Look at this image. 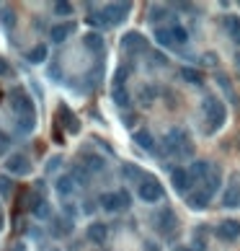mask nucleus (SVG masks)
I'll return each instance as SVG.
<instances>
[{"label": "nucleus", "mask_w": 240, "mask_h": 251, "mask_svg": "<svg viewBox=\"0 0 240 251\" xmlns=\"http://www.w3.org/2000/svg\"><path fill=\"white\" fill-rule=\"evenodd\" d=\"M11 104H13V112L18 114V130L21 132H31L34 124H36V112H34V104L29 93L23 88H13L11 91Z\"/></svg>", "instance_id": "obj_1"}, {"label": "nucleus", "mask_w": 240, "mask_h": 251, "mask_svg": "<svg viewBox=\"0 0 240 251\" xmlns=\"http://www.w3.org/2000/svg\"><path fill=\"white\" fill-rule=\"evenodd\" d=\"M67 233H72V223L70 218H62L54 223V236H67Z\"/></svg>", "instance_id": "obj_27"}, {"label": "nucleus", "mask_w": 240, "mask_h": 251, "mask_svg": "<svg viewBox=\"0 0 240 251\" xmlns=\"http://www.w3.org/2000/svg\"><path fill=\"white\" fill-rule=\"evenodd\" d=\"M26 60H29L31 65H39V62H44V60H47V47H44V44H36L29 55H26Z\"/></svg>", "instance_id": "obj_22"}, {"label": "nucleus", "mask_w": 240, "mask_h": 251, "mask_svg": "<svg viewBox=\"0 0 240 251\" xmlns=\"http://www.w3.org/2000/svg\"><path fill=\"white\" fill-rule=\"evenodd\" d=\"M104 166H106V160L101 158V156H86L83 158V166L80 168H86V174H98V171H104Z\"/></svg>", "instance_id": "obj_15"}, {"label": "nucleus", "mask_w": 240, "mask_h": 251, "mask_svg": "<svg viewBox=\"0 0 240 251\" xmlns=\"http://www.w3.org/2000/svg\"><path fill=\"white\" fill-rule=\"evenodd\" d=\"M173 251H189L186 246H178V249H173Z\"/></svg>", "instance_id": "obj_44"}, {"label": "nucleus", "mask_w": 240, "mask_h": 251, "mask_svg": "<svg viewBox=\"0 0 240 251\" xmlns=\"http://www.w3.org/2000/svg\"><path fill=\"white\" fill-rule=\"evenodd\" d=\"M0 98H3V93H0Z\"/></svg>", "instance_id": "obj_46"}, {"label": "nucleus", "mask_w": 240, "mask_h": 251, "mask_svg": "<svg viewBox=\"0 0 240 251\" xmlns=\"http://www.w3.org/2000/svg\"><path fill=\"white\" fill-rule=\"evenodd\" d=\"M86 236L90 244H106V236H109V228L104 226V223H90L88 230H86Z\"/></svg>", "instance_id": "obj_12"}, {"label": "nucleus", "mask_w": 240, "mask_h": 251, "mask_svg": "<svg viewBox=\"0 0 240 251\" xmlns=\"http://www.w3.org/2000/svg\"><path fill=\"white\" fill-rule=\"evenodd\" d=\"M204 62H207V65H217V55H215V52H209V55H204Z\"/></svg>", "instance_id": "obj_40"}, {"label": "nucleus", "mask_w": 240, "mask_h": 251, "mask_svg": "<svg viewBox=\"0 0 240 251\" xmlns=\"http://www.w3.org/2000/svg\"><path fill=\"white\" fill-rule=\"evenodd\" d=\"M83 44L93 52V55H104V49H106V42H104V34H98V31H88V34H83Z\"/></svg>", "instance_id": "obj_11"}, {"label": "nucleus", "mask_w": 240, "mask_h": 251, "mask_svg": "<svg viewBox=\"0 0 240 251\" xmlns=\"http://www.w3.org/2000/svg\"><path fill=\"white\" fill-rule=\"evenodd\" d=\"M31 210H34L36 218H49V205H47V200H36V202L31 205Z\"/></svg>", "instance_id": "obj_29"}, {"label": "nucleus", "mask_w": 240, "mask_h": 251, "mask_svg": "<svg viewBox=\"0 0 240 251\" xmlns=\"http://www.w3.org/2000/svg\"><path fill=\"white\" fill-rule=\"evenodd\" d=\"M8 142H11V140H8V135H5V132H0V150H5Z\"/></svg>", "instance_id": "obj_41"}, {"label": "nucleus", "mask_w": 240, "mask_h": 251, "mask_svg": "<svg viewBox=\"0 0 240 251\" xmlns=\"http://www.w3.org/2000/svg\"><path fill=\"white\" fill-rule=\"evenodd\" d=\"M134 119H137L134 114H127V116H124V124H127V127H132V124H134Z\"/></svg>", "instance_id": "obj_42"}, {"label": "nucleus", "mask_w": 240, "mask_h": 251, "mask_svg": "<svg viewBox=\"0 0 240 251\" xmlns=\"http://www.w3.org/2000/svg\"><path fill=\"white\" fill-rule=\"evenodd\" d=\"M116 197H119V210H122V207L127 210L129 205H132V202H129V200H132V197H129V192H124V189H122V192H116Z\"/></svg>", "instance_id": "obj_36"}, {"label": "nucleus", "mask_w": 240, "mask_h": 251, "mask_svg": "<svg viewBox=\"0 0 240 251\" xmlns=\"http://www.w3.org/2000/svg\"><path fill=\"white\" fill-rule=\"evenodd\" d=\"M165 153L171 156H178V158H191L194 156V145L189 142V132L186 130H171L168 135H165Z\"/></svg>", "instance_id": "obj_2"}, {"label": "nucleus", "mask_w": 240, "mask_h": 251, "mask_svg": "<svg viewBox=\"0 0 240 251\" xmlns=\"http://www.w3.org/2000/svg\"><path fill=\"white\" fill-rule=\"evenodd\" d=\"M54 189H57V194L67 197V194H72L75 184H72V179H70V176H60V179H57V184H54Z\"/></svg>", "instance_id": "obj_23"}, {"label": "nucleus", "mask_w": 240, "mask_h": 251, "mask_svg": "<svg viewBox=\"0 0 240 251\" xmlns=\"http://www.w3.org/2000/svg\"><path fill=\"white\" fill-rule=\"evenodd\" d=\"M134 140H137V145H140V148H145V150H153V148H155V140H153V135H150L147 130L134 132Z\"/></svg>", "instance_id": "obj_24"}, {"label": "nucleus", "mask_w": 240, "mask_h": 251, "mask_svg": "<svg viewBox=\"0 0 240 251\" xmlns=\"http://www.w3.org/2000/svg\"><path fill=\"white\" fill-rule=\"evenodd\" d=\"M171 39H173V44H183V42L189 39V31L176 23V26H171Z\"/></svg>", "instance_id": "obj_26"}, {"label": "nucleus", "mask_w": 240, "mask_h": 251, "mask_svg": "<svg viewBox=\"0 0 240 251\" xmlns=\"http://www.w3.org/2000/svg\"><path fill=\"white\" fill-rule=\"evenodd\" d=\"M0 23H3L5 29H13L16 26V11L13 8H8V5L0 8Z\"/></svg>", "instance_id": "obj_25"}, {"label": "nucleus", "mask_w": 240, "mask_h": 251, "mask_svg": "<svg viewBox=\"0 0 240 251\" xmlns=\"http://www.w3.org/2000/svg\"><path fill=\"white\" fill-rule=\"evenodd\" d=\"M222 205H225V207H238V205H240V192H238V186L235 184H230L227 186V192H225V197H222Z\"/></svg>", "instance_id": "obj_21"}, {"label": "nucleus", "mask_w": 240, "mask_h": 251, "mask_svg": "<svg viewBox=\"0 0 240 251\" xmlns=\"http://www.w3.org/2000/svg\"><path fill=\"white\" fill-rule=\"evenodd\" d=\"M65 212H67V215H75V207H72V205L67 202V205H65Z\"/></svg>", "instance_id": "obj_43"}, {"label": "nucleus", "mask_w": 240, "mask_h": 251, "mask_svg": "<svg viewBox=\"0 0 240 251\" xmlns=\"http://www.w3.org/2000/svg\"><path fill=\"white\" fill-rule=\"evenodd\" d=\"M54 13H57V16H70L72 13V3H67V0L54 3Z\"/></svg>", "instance_id": "obj_32"}, {"label": "nucleus", "mask_w": 240, "mask_h": 251, "mask_svg": "<svg viewBox=\"0 0 240 251\" xmlns=\"http://www.w3.org/2000/svg\"><path fill=\"white\" fill-rule=\"evenodd\" d=\"M158 228L163 230V233H168V230H173V226H176V215H173V210H163L160 215H158Z\"/></svg>", "instance_id": "obj_19"}, {"label": "nucleus", "mask_w": 240, "mask_h": 251, "mask_svg": "<svg viewBox=\"0 0 240 251\" xmlns=\"http://www.w3.org/2000/svg\"><path fill=\"white\" fill-rule=\"evenodd\" d=\"M155 39H158V44H163V47H173L171 29H158V31H155Z\"/></svg>", "instance_id": "obj_30"}, {"label": "nucleus", "mask_w": 240, "mask_h": 251, "mask_svg": "<svg viewBox=\"0 0 240 251\" xmlns=\"http://www.w3.org/2000/svg\"><path fill=\"white\" fill-rule=\"evenodd\" d=\"M5 171L16 174V176H26V174H31V163L23 156H11L5 160Z\"/></svg>", "instance_id": "obj_7"}, {"label": "nucleus", "mask_w": 240, "mask_h": 251, "mask_svg": "<svg viewBox=\"0 0 240 251\" xmlns=\"http://www.w3.org/2000/svg\"><path fill=\"white\" fill-rule=\"evenodd\" d=\"M209 200H212V197H209L204 189H199V192H189V207H191V210H207Z\"/></svg>", "instance_id": "obj_13"}, {"label": "nucleus", "mask_w": 240, "mask_h": 251, "mask_svg": "<svg viewBox=\"0 0 240 251\" xmlns=\"http://www.w3.org/2000/svg\"><path fill=\"white\" fill-rule=\"evenodd\" d=\"M181 75H183V80H189V83H201V73L194 68H183Z\"/></svg>", "instance_id": "obj_31"}, {"label": "nucleus", "mask_w": 240, "mask_h": 251, "mask_svg": "<svg viewBox=\"0 0 240 251\" xmlns=\"http://www.w3.org/2000/svg\"><path fill=\"white\" fill-rule=\"evenodd\" d=\"M122 49L124 52H140V49H145V37L140 31H127L122 37Z\"/></svg>", "instance_id": "obj_10"}, {"label": "nucleus", "mask_w": 240, "mask_h": 251, "mask_svg": "<svg viewBox=\"0 0 240 251\" xmlns=\"http://www.w3.org/2000/svg\"><path fill=\"white\" fill-rule=\"evenodd\" d=\"M207 246H204V241L201 238H196V241H191V246H189V251H204Z\"/></svg>", "instance_id": "obj_38"}, {"label": "nucleus", "mask_w": 240, "mask_h": 251, "mask_svg": "<svg viewBox=\"0 0 240 251\" xmlns=\"http://www.w3.org/2000/svg\"><path fill=\"white\" fill-rule=\"evenodd\" d=\"M217 236L222 238V241H238L240 238V223L238 220H222L217 226Z\"/></svg>", "instance_id": "obj_8"}, {"label": "nucleus", "mask_w": 240, "mask_h": 251, "mask_svg": "<svg viewBox=\"0 0 240 251\" xmlns=\"http://www.w3.org/2000/svg\"><path fill=\"white\" fill-rule=\"evenodd\" d=\"M173 186H176V192L186 194V192H194V176L189 174V168H173Z\"/></svg>", "instance_id": "obj_5"}, {"label": "nucleus", "mask_w": 240, "mask_h": 251, "mask_svg": "<svg viewBox=\"0 0 240 251\" xmlns=\"http://www.w3.org/2000/svg\"><path fill=\"white\" fill-rule=\"evenodd\" d=\"M140 96H142V101H153V96H155V88H153V86L142 88V91H140Z\"/></svg>", "instance_id": "obj_37"}, {"label": "nucleus", "mask_w": 240, "mask_h": 251, "mask_svg": "<svg viewBox=\"0 0 240 251\" xmlns=\"http://www.w3.org/2000/svg\"><path fill=\"white\" fill-rule=\"evenodd\" d=\"M209 171H212V166L207 163V160H194L191 168H189V174L194 176V182H196V179H207Z\"/></svg>", "instance_id": "obj_17"}, {"label": "nucleus", "mask_w": 240, "mask_h": 251, "mask_svg": "<svg viewBox=\"0 0 240 251\" xmlns=\"http://www.w3.org/2000/svg\"><path fill=\"white\" fill-rule=\"evenodd\" d=\"M204 192L212 197V194H215L217 189H219V182H222V176H219V171H217V168H212V171L207 174V179H204Z\"/></svg>", "instance_id": "obj_16"}, {"label": "nucleus", "mask_w": 240, "mask_h": 251, "mask_svg": "<svg viewBox=\"0 0 240 251\" xmlns=\"http://www.w3.org/2000/svg\"><path fill=\"white\" fill-rule=\"evenodd\" d=\"M204 114H207V132H217L219 127H222V122H225V106L222 101H217V98H207L204 101Z\"/></svg>", "instance_id": "obj_3"}, {"label": "nucleus", "mask_w": 240, "mask_h": 251, "mask_svg": "<svg viewBox=\"0 0 240 251\" xmlns=\"http://www.w3.org/2000/svg\"><path fill=\"white\" fill-rule=\"evenodd\" d=\"M0 75H11V65H8L3 57H0Z\"/></svg>", "instance_id": "obj_39"}, {"label": "nucleus", "mask_w": 240, "mask_h": 251, "mask_svg": "<svg viewBox=\"0 0 240 251\" xmlns=\"http://www.w3.org/2000/svg\"><path fill=\"white\" fill-rule=\"evenodd\" d=\"M225 26H227V34H230V39H233L235 44H240V19H238V16H227Z\"/></svg>", "instance_id": "obj_20"}, {"label": "nucleus", "mask_w": 240, "mask_h": 251, "mask_svg": "<svg viewBox=\"0 0 240 251\" xmlns=\"http://www.w3.org/2000/svg\"><path fill=\"white\" fill-rule=\"evenodd\" d=\"M127 13H129V3H109V5L104 8V16H106L109 26H111V23H119V21H124V19H127Z\"/></svg>", "instance_id": "obj_6"}, {"label": "nucleus", "mask_w": 240, "mask_h": 251, "mask_svg": "<svg viewBox=\"0 0 240 251\" xmlns=\"http://www.w3.org/2000/svg\"><path fill=\"white\" fill-rule=\"evenodd\" d=\"M75 29H78L75 23H60V26H52L49 37H52V42H65L70 34H75Z\"/></svg>", "instance_id": "obj_14"}, {"label": "nucleus", "mask_w": 240, "mask_h": 251, "mask_svg": "<svg viewBox=\"0 0 240 251\" xmlns=\"http://www.w3.org/2000/svg\"><path fill=\"white\" fill-rule=\"evenodd\" d=\"M11 192H13V184H11V179H8V176H0V194H3V197H8Z\"/></svg>", "instance_id": "obj_35"}, {"label": "nucleus", "mask_w": 240, "mask_h": 251, "mask_svg": "<svg viewBox=\"0 0 240 251\" xmlns=\"http://www.w3.org/2000/svg\"><path fill=\"white\" fill-rule=\"evenodd\" d=\"M122 174H124L127 179H132V182H137V179L142 176V174H140V168H137V166H132V163H127V166H122Z\"/></svg>", "instance_id": "obj_33"}, {"label": "nucleus", "mask_w": 240, "mask_h": 251, "mask_svg": "<svg viewBox=\"0 0 240 251\" xmlns=\"http://www.w3.org/2000/svg\"><path fill=\"white\" fill-rule=\"evenodd\" d=\"M72 184H88V174L86 171H83V168L78 166V168H72Z\"/></svg>", "instance_id": "obj_34"}, {"label": "nucleus", "mask_w": 240, "mask_h": 251, "mask_svg": "<svg viewBox=\"0 0 240 251\" xmlns=\"http://www.w3.org/2000/svg\"><path fill=\"white\" fill-rule=\"evenodd\" d=\"M101 207H104L106 212H116L119 210V197H116V192H106V194H101Z\"/></svg>", "instance_id": "obj_18"}, {"label": "nucleus", "mask_w": 240, "mask_h": 251, "mask_svg": "<svg viewBox=\"0 0 240 251\" xmlns=\"http://www.w3.org/2000/svg\"><path fill=\"white\" fill-rule=\"evenodd\" d=\"M140 200L142 202H160L163 200V186L155 182L153 176H147L140 184Z\"/></svg>", "instance_id": "obj_4"}, {"label": "nucleus", "mask_w": 240, "mask_h": 251, "mask_svg": "<svg viewBox=\"0 0 240 251\" xmlns=\"http://www.w3.org/2000/svg\"><path fill=\"white\" fill-rule=\"evenodd\" d=\"M111 96H114V101H116L119 106H129V93H127V88H122V86H114Z\"/></svg>", "instance_id": "obj_28"}, {"label": "nucleus", "mask_w": 240, "mask_h": 251, "mask_svg": "<svg viewBox=\"0 0 240 251\" xmlns=\"http://www.w3.org/2000/svg\"><path fill=\"white\" fill-rule=\"evenodd\" d=\"M57 116H60V122L67 127V132H72V135H78L80 132V122H78V116H75V112L70 109V106H60V112H57Z\"/></svg>", "instance_id": "obj_9"}, {"label": "nucleus", "mask_w": 240, "mask_h": 251, "mask_svg": "<svg viewBox=\"0 0 240 251\" xmlns=\"http://www.w3.org/2000/svg\"><path fill=\"white\" fill-rule=\"evenodd\" d=\"M238 65H240V55H238Z\"/></svg>", "instance_id": "obj_45"}]
</instances>
